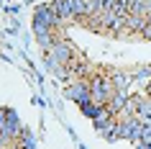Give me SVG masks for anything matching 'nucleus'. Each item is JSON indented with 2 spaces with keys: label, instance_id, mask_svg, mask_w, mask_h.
I'll list each match as a JSON object with an SVG mask.
<instances>
[{
  "label": "nucleus",
  "instance_id": "obj_1",
  "mask_svg": "<svg viewBox=\"0 0 151 149\" xmlns=\"http://www.w3.org/2000/svg\"><path fill=\"white\" fill-rule=\"evenodd\" d=\"M67 95H69L72 100H77L82 105V103H90L92 100V93H90V82H85V80H74L69 87H67Z\"/></svg>",
  "mask_w": 151,
  "mask_h": 149
},
{
  "label": "nucleus",
  "instance_id": "obj_2",
  "mask_svg": "<svg viewBox=\"0 0 151 149\" xmlns=\"http://www.w3.org/2000/svg\"><path fill=\"white\" fill-rule=\"evenodd\" d=\"M149 26V18L146 16H131L126 18V28H131V33H143V28Z\"/></svg>",
  "mask_w": 151,
  "mask_h": 149
},
{
  "label": "nucleus",
  "instance_id": "obj_3",
  "mask_svg": "<svg viewBox=\"0 0 151 149\" xmlns=\"http://www.w3.org/2000/svg\"><path fill=\"white\" fill-rule=\"evenodd\" d=\"M126 100H128V93H120V90H115V93H113V98L108 100V108H110L113 113H120V110L126 108Z\"/></svg>",
  "mask_w": 151,
  "mask_h": 149
},
{
  "label": "nucleus",
  "instance_id": "obj_4",
  "mask_svg": "<svg viewBox=\"0 0 151 149\" xmlns=\"http://www.w3.org/2000/svg\"><path fill=\"white\" fill-rule=\"evenodd\" d=\"M131 80H133V75H128V72H115L110 82H113V87H115V90L126 93V90H128V85H131Z\"/></svg>",
  "mask_w": 151,
  "mask_h": 149
},
{
  "label": "nucleus",
  "instance_id": "obj_5",
  "mask_svg": "<svg viewBox=\"0 0 151 149\" xmlns=\"http://www.w3.org/2000/svg\"><path fill=\"white\" fill-rule=\"evenodd\" d=\"M136 80H141V82H151V67H141V70L133 75Z\"/></svg>",
  "mask_w": 151,
  "mask_h": 149
},
{
  "label": "nucleus",
  "instance_id": "obj_6",
  "mask_svg": "<svg viewBox=\"0 0 151 149\" xmlns=\"http://www.w3.org/2000/svg\"><path fill=\"white\" fill-rule=\"evenodd\" d=\"M141 36H143V39H149V41H151V23L146 26V28H143V33H141Z\"/></svg>",
  "mask_w": 151,
  "mask_h": 149
},
{
  "label": "nucleus",
  "instance_id": "obj_7",
  "mask_svg": "<svg viewBox=\"0 0 151 149\" xmlns=\"http://www.w3.org/2000/svg\"><path fill=\"white\" fill-rule=\"evenodd\" d=\"M146 18H149V23H151V13H149V16H146Z\"/></svg>",
  "mask_w": 151,
  "mask_h": 149
}]
</instances>
